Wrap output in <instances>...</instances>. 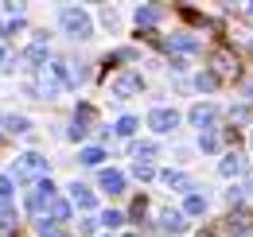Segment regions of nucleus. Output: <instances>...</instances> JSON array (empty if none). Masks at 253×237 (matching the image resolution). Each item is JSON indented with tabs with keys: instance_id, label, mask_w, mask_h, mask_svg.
Here are the masks:
<instances>
[{
	"instance_id": "nucleus-17",
	"label": "nucleus",
	"mask_w": 253,
	"mask_h": 237,
	"mask_svg": "<svg viewBox=\"0 0 253 237\" xmlns=\"http://www.w3.org/2000/svg\"><path fill=\"white\" fill-rule=\"evenodd\" d=\"M168 47H179V51H199V39L187 35V31H175L171 39H168Z\"/></svg>"
},
{
	"instance_id": "nucleus-18",
	"label": "nucleus",
	"mask_w": 253,
	"mask_h": 237,
	"mask_svg": "<svg viewBox=\"0 0 253 237\" xmlns=\"http://www.w3.org/2000/svg\"><path fill=\"white\" fill-rule=\"evenodd\" d=\"M195 89H199V93H211V89H218V74H214V70H203V74H195Z\"/></svg>"
},
{
	"instance_id": "nucleus-5",
	"label": "nucleus",
	"mask_w": 253,
	"mask_h": 237,
	"mask_svg": "<svg viewBox=\"0 0 253 237\" xmlns=\"http://www.w3.org/2000/svg\"><path fill=\"white\" fill-rule=\"evenodd\" d=\"M187 120L195 124V128H207V132H211V124L218 120V105H211V101H199V105H191Z\"/></svg>"
},
{
	"instance_id": "nucleus-1",
	"label": "nucleus",
	"mask_w": 253,
	"mask_h": 237,
	"mask_svg": "<svg viewBox=\"0 0 253 237\" xmlns=\"http://www.w3.org/2000/svg\"><path fill=\"white\" fill-rule=\"evenodd\" d=\"M8 175H12V183H20V187H24V183H35V187H39L43 175H47V159H43L39 152H24V156L12 159V171H8Z\"/></svg>"
},
{
	"instance_id": "nucleus-29",
	"label": "nucleus",
	"mask_w": 253,
	"mask_h": 237,
	"mask_svg": "<svg viewBox=\"0 0 253 237\" xmlns=\"http://www.w3.org/2000/svg\"><path fill=\"white\" fill-rule=\"evenodd\" d=\"M132 175L144 183V179H152V175H156V167H152V163H132Z\"/></svg>"
},
{
	"instance_id": "nucleus-19",
	"label": "nucleus",
	"mask_w": 253,
	"mask_h": 237,
	"mask_svg": "<svg viewBox=\"0 0 253 237\" xmlns=\"http://www.w3.org/2000/svg\"><path fill=\"white\" fill-rule=\"evenodd\" d=\"M160 20V8H152V4H144V8H136V28H152Z\"/></svg>"
},
{
	"instance_id": "nucleus-14",
	"label": "nucleus",
	"mask_w": 253,
	"mask_h": 237,
	"mask_svg": "<svg viewBox=\"0 0 253 237\" xmlns=\"http://www.w3.org/2000/svg\"><path fill=\"white\" fill-rule=\"evenodd\" d=\"M70 202L82 206V210H94V191L86 183H70Z\"/></svg>"
},
{
	"instance_id": "nucleus-24",
	"label": "nucleus",
	"mask_w": 253,
	"mask_h": 237,
	"mask_svg": "<svg viewBox=\"0 0 253 237\" xmlns=\"http://www.w3.org/2000/svg\"><path fill=\"white\" fill-rule=\"evenodd\" d=\"M4 132H32V120H28V117H16V113H12V117L4 120Z\"/></svg>"
},
{
	"instance_id": "nucleus-6",
	"label": "nucleus",
	"mask_w": 253,
	"mask_h": 237,
	"mask_svg": "<svg viewBox=\"0 0 253 237\" xmlns=\"http://www.w3.org/2000/svg\"><path fill=\"white\" fill-rule=\"evenodd\" d=\"M175 124H179V113H175V109H168V105H160V109L148 113V128H152V132H171Z\"/></svg>"
},
{
	"instance_id": "nucleus-10",
	"label": "nucleus",
	"mask_w": 253,
	"mask_h": 237,
	"mask_svg": "<svg viewBox=\"0 0 253 237\" xmlns=\"http://www.w3.org/2000/svg\"><path fill=\"white\" fill-rule=\"evenodd\" d=\"M128 156H132L136 163H148V159L160 156V144L156 140H132V144H128Z\"/></svg>"
},
{
	"instance_id": "nucleus-38",
	"label": "nucleus",
	"mask_w": 253,
	"mask_h": 237,
	"mask_svg": "<svg viewBox=\"0 0 253 237\" xmlns=\"http://www.w3.org/2000/svg\"><path fill=\"white\" fill-rule=\"evenodd\" d=\"M125 237H140V234H125Z\"/></svg>"
},
{
	"instance_id": "nucleus-13",
	"label": "nucleus",
	"mask_w": 253,
	"mask_h": 237,
	"mask_svg": "<svg viewBox=\"0 0 253 237\" xmlns=\"http://www.w3.org/2000/svg\"><path fill=\"white\" fill-rule=\"evenodd\" d=\"M97 187H101V191H109V195H121V191H125V175H121V171H113V167H105V171L97 175Z\"/></svg>"
},
{
	"instance_id": "nucleus-25",
	"label": "nucleus",
	"mask_w": 253,
	"mask_h": 237,
	"mask_svg": "<svg viewBox=\"0 0 253 237\" xmlns=\"http://www.w3.org/2000/svg\"><path fill=\"white\" fill-rule=\"evenodd\" d=\"M78 159H82L86 167H97V163L105 159V152H101V148H82V152H78Z\"/></svg>"
},
{
	"instance_id": "nucleus-33",
	"label": "nucleus",
	"mask_w": 253,
	"mask_h": 237,
	"mask_svg": "<svg viewBox=\"0 0 253 237\" xmlns=\"http://www.w3.org/2000/svg\"><path fill=\"white\" fill-rule=\"evenodd\" d=\"M97 226H101V222H94V218H82V222H78V234H94Z\"/></svg>"
},
{
	"instance_id": "nucleus-8",
	"label": "nucleus",
	"mask_w": 253,
	"mask_h": 237,
	"mask_svg": "<svg viewBox=\"0 0 253 237\" xmlns=\"http://www.w3.org/2000/svg\"><path fill=\"white\" fill-rule=\"evenodd\" d=\"M51 202H55V187H51V179H43L32 191V198H28V210H32V214H43Z\"/></svg>"
},
{
	"instance_id": "nucleus-37",
	"label": "nucleus",
	"mask_w": 253,
	"mask_h": 237,
	"mask_svg": "<svg viewBox=\"0 0 253 237\" xmlns=\"http://www.w3.org/2000/svg\"><path fill=\"white\" fill-rule=\"evenodd\" d=\"M4 120H8V117H4V113H0V124H4Z\"/></svg>"
},
{
	"instance_id": "nucleus-31",
	"label": "nucleus",
	"mask_w": 253,
	"mask_h": 237,
	"mask_svg": "<svg viewBox=\"0 0 253 237\" xmlns=\"http://www.w3.org/2000/svg\"><path fill=\"white\" fill-rule=\"evenodd\" d=\"M39 237H66V234H59V230H55V226L43 218V222H39Z\"/></svg>"
},
{
	"instance_id": "nucleus-32",
	"label": "nucleus",
	"mask_w": 253,
	"mask_h": 237,
	"mask_svg": "<svg viewBox=\"0 0 253 237\" xmlns=\"http://www.w3.org/2000/svg\"><path fill=\"white\" fill-rule=\"evenodd\" d=\"M101 24H105V28H117V12H113V8H101Z\"/></svg>"
},
{
	"instance_id": "nucleus-34",
	"label": "nucleus",
	"mask_w": 253,
	"mask_h": 237,
	"mask_svg": "<svg viewBox=\"0 0 253 237\" xmlns=\"http://www.w3.org/2000/svg\"><path fill=\"white\" fill-rule=\"evenodd\" d=\"M242 191H246V195H253V175L246 179V187H242Z\"/></svg>"
},
{
	"instance_id": "nucleus-16",
	"label": "nucleus",
	"mask_w": 253,
	"mask_h": 237,
	"mask_svg": "<svg viewBox=\"0 0 253 237\" xmlns=\"http://www.w3.org/2000/svg\"><path fill=\"white\" fill-rule=\"evenodd\" d=\"M47 222H51V226H59V222H70V202H66V198H55V202L47 206Z\"/></svg>"
},
{
	"instance_id": "nucleus-2",
	"label": "nucleus",
	"mask_w": 253,
	"mask_h": 237,
	"mask_svg": "<svg viewBox=\"0 0 253 237\" xmlns=\"http://www.w3.org/2000/svg\"><path fill=\"white\" fill-rule=\"evenodd\" d=\"M63 89H70V82H66V62H47L39 70V78H35V93L39 97H59Z\"/></svg>"
},
{
	"instance_id": "nucleus-27",
	"label": "nucleus",
	"mask_w": 253,
	"mask_h": 237,
	"mask_svg": "<svg viewBox=\"0 0 253 237\" xmlns=\"http://www.w3.org/2000/svg\"><path fill=\"white\" fill-rule=\"evenodd\" d=\"M136 128H140V120H136V117H121V120H117V132H121V136H132Z\"/></svg>"
},
{
	"instance_id": "nucleus-7",
	"label": "nucleus",
	"mask_w": 253,
	"mask_h": 237,
	"mask_svg": "<svg viewBox=\"0 0 253 237\" xmlns=\"http://www.w3.org/2000/svg\"><path fill=\"white\" fill-rule=\"evenodd\" d=\"M97 120V113H94V105H78V113H74V124H70V140H82L86 132H90V124Z\"/></svg>"
},
{
	"instance_id": "nucleus-28",
	"label": "nucleus",
	"mask_w": 253,
	"mask_h": 237,
	"mask_svg": "<svg viewBox=\"0 0 253 237\" xmlns=\"http://www.w3.org/2000/svg\"><path fill=\"white\" fill-rule=\"evenodd\" d=\"M199 148L203 152H218V136H214V132H203V136H199Z\"/></svg>"
},
{
	"instance_id": "nucleus-30",
	"label": "nucleus",
	"mask_w": 253,
	"mask_h": 237,
	"mask_svg": "<svg viewBox=\"0 0 253 237\" xmlns=\"http://www.w3.org/2000/svg\"><path fill=\"white\" fill-rule=\"evenodd\" d=\"M12 187H16L12 175H0V202H8V198H12Z\"/></svg>"
},
{
	"instance_id": "nucleus-11",
	"label": "nucleus",
	"mask_w": 253,
	"mask_h": 237,
	"mask_svg": "<svg viewBox=\"0 0 253 237\" xmlns=\"http://www.w3.org/2000/svg\"><path fill=\"white\" fill-rule=\"evenodd\" d=\"M160 230L183 234V230H187V214H183V210H164V214H160Z\"/></svg>"
},
{
	"instance_id": "nucleus-21",
	"label": "nucleus",
	"mask_w": 253,
	"mask_h": 237,
	"mask_svg": "<svg viewBox=\"0 0 253 237\" xmlns=\"http://www.w3.org/2000/svg\"><path fill=\"white\" fill-rule=\"evenodd\" d=\"M66 82H70V89L82 86V82H86V66H82V62H66Z\"/></svg>"
},
{
	"instance_id": "nucleus-9",
	"label": "nucleus",
	"mask_w": 253,
	"mask_h": 237,
	"mask_svg": "<svg viewBox=\"0 0 253 237\" xmlns=\"http://www.w3.org/2000/svg\"><path fill=\"white\" fill-rule=\"evenodd\" d=\"M43 39H47V35H43V31H35V39H32V47H28V51H24V62H32V66H39V70H43V66H47V47H43Z\"/></svg>"
},
{
	"instance_id": "nucleus-22",
	"label": "nucleus",
	"mask_w": 253,
	"mask_h": 237,
	"mask_svg": "<svg viewBox=\"0 0 253 237\" xmlns=\"http://www.w3.org/2000/svg\"><path fill=\"white\" fill-rule=\"evenodd\" d=\"M183 214H191V218L207 214V198H203V195H187V202H183Z\"/></svg>"
},
{
	"instance_id": "nucleus-39",
	"label": "nucleus",
	"mask_w": 253,
	"mask_h": 237,
	"mask_svg": "<svg viewBox=\"0 0 253 237\" xmlns=\"http://www.w3.org/2000/svg\"><path fill=\"white\" fill-rule=\"evenodd\" d=\"M242 237H253V234H242Z\"/></svg>"
},
{
	"instance_id": "nucleus-3",
	"label": "nucleus",
	"mask_w": 253,
	"mask_h": 237,
	"mask_svg": "<svg viewBox=\"0 0 253 237\" xmlns=\"http://www.w3.org/2000/svg\"><path fill=\"white\" fill-rule=\"evenodd\" d=\"M59 24H63V31H66V35H74V39H90V35H94L90 12H86V8H74V4L59 12Z\"/></svg>"
},
{
	"instance_id": "nucleus-26",
	"label": "nucleus",
	"mask_w": 253,
	"mask_h": 237,
	"mask_svg": "<svg viewBox=\"0 0 253 237\" xmlns=\"http://www.w3.org/2000/svg\"><path fill=\"white\" fill-rule=\"evenodd\" d=\"M97 222H101L105 230H113V226H121V222H125V214H121V210H105V214H101Z\"/></svg>"
},
{
	"instance_id": "nucleus-20",
	"label": "nucleus",
	"mask_w": 253,
	"mask_h": 237,
	"mask_svg": "<svg viewBox=\"0 0 253 237\" xmlns=\"http://www.w3.org/2000/svg\"><path fill=\"white\" fill-rule=\"evenodd\" d=\"M164 183L168 187H175V191H191V175H183V171H164Z\"/></svg>"
},
{
	"instance_id": "nucleus-36",
	"label": "nucleus",
	"mask_w": 253,
	"mask_h": 237,
	"mask_svg": "<svg viewBox=\"0 0 253 237\" xmlns=\"http://www.w3.org/2000/svg\"><path fill=\"white\" fill-rule=\"evenodd\" d=\"M246 12H250V20H253V4H250V8H246Z\"/></svg>"
},
{
	"instance_id": "nucleus-12",
	"label": "nucleus",
	"mask_w": 253,
	"mask_h": 237,
	"mask_svg": "<svg viewBox=\"0 0 253 237\" xmlns=\"http://www.w3.org/2000/svg\"><path fill=\"white\" fill-rule=\"evenodd\" d=\"M218 171L226 179H234V175H242V171H246V159H242V152L234 148V152H226V156H222V163H218Z\"/></svg>"
},
{
	"instance_id": "nucleus-15",
	"label": "nucleus",
	"mask_w": 253,
	"mask_h": 237,
	"mask_svg": "<svg viewBox=\"0 0 253 237\" xmlns=\"http://www.w3.org/2000/svg\"><path fill=\"white\" fill-rule=\"evenodd\" d=\"M211 66H214V74H234V70H238V59H234L230 51H214V55H211Z\"/></svg>"
},
{
	"instance_id": "nucleus-35",
	"label": "nucleus",
	"mask_w": 253,
	"mask_h": 237,
	"mask_svg": "<svg viewBox=\"0 0 253 237\" xmlns=\"http://www.w3.org/2000/svg\"><path fill=\"white\" fill-rule=\"evenodd\" d=\"M246 93H250V97H253V82H246Z\"/></svg>"
},
{
	"instance_id": "nucleus-4",
	"label": "nucleus",
	"mask_w": 253,
	"mask_h": 237,
	"mask_svg": "<svg viewBox=\"0 0 253 237\" xmlns=\"http://www.w3.org/2000/svg\"><path fill=\"white\" fill-rule=\"evenodd\" d=\"M140 89H144V78H140L136 70H121V74L109 78V93H113V97H136Z\"/></svg>"
},
{
	"instance_id": "nucleus-23",
	"label": "nucleus",
	"mask_w": 253,
	"mask_h": 237,
	"mask_svg": "<svg viewBox=\"0 0 253 237\" xmlns=\"http://www.w3.org/2000/svg\"><path fill=\"white\" fill-rule=\"evenodd\" d=\"M0 230H16V206L0 202Z\"/></svg>"
}]
</instances>
